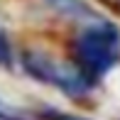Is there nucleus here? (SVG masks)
Listing matches in <instances>:
<instances>
[{
  "mask_svg": "<svg viewBox=\"0 0 120 120\" xmlns=\"http://www.w3.org/2000/svg\"><path fill=\"white\" fill-rule=\"evenodd\" d=\"M118 52H120V34L110 22L88 27L76 39V56L91 74L108 71L118 61Z\"/></svg>",
  "mask_w": 120,
  "mask_h": 120,
  "instance_id": "nucleus-1",
  "label": "nucleus"
},
{
  "mask_svg": "<svg viewBox=\"0 0 120 120\" xmlns=\"http://www.w3.org/2000/svg\"><path fill=\"white\" fill-rule=\"evenodd\" d=\"M25 69L34 79L52 83L66 93H86L91 88V81L86 79L83 71L69 66V64H59L44 54H25Z\"/></svg>",
  "mask_w": 120,
  "mask_h": 120,
  "instance_id": "nucleus-2",
  "label": "nucleus"
},
{
  "mask_svg": "<svg viewBox=\"0 0 120 120\" xmlns=\"http://www.w3.org/2000/svg\"><path fill=\"white\" fill-rule=\"evenodd\" d=\"M49 3H52L54 8H59L61 12H66V15H88V10H86L83 3H79V0H49Z\"/></svg>",
  "mask_w": 120,
  "mask_h": 120,
  "instance_id": "nucleus-3",
  "label": "nucleus"
},
{
  "mask_svg": "<svg viewBox=\"0 0 120 120\" xmlns=\"http://www.w3.org/2000/svg\"><path fill=\"white\" fill-rule=\"evenodd\" d=\"M10 61V52H8V44L3 42V37H0V64Z\"/></svg>",
  "mask_w": 120,
  "mask_h": 120,
  "instance_id": "nucleus-4",
  "label": "nucleus"
},
{
  "mask_svg": "<svg viewBox=\"0 0 120 120\" xmlns=\"http://www.w3.org/2000/svg\"><path fill=\"white\" fill-rule=\"evenodd\" d=\"M47 120H86V118H74V115H47Z\"/></svg>",
  "mask_w": 120,
  "mask_h": 120,
  "instance_id": "nucleus-5",
  "label": "nucleus"
}]
</instances>
